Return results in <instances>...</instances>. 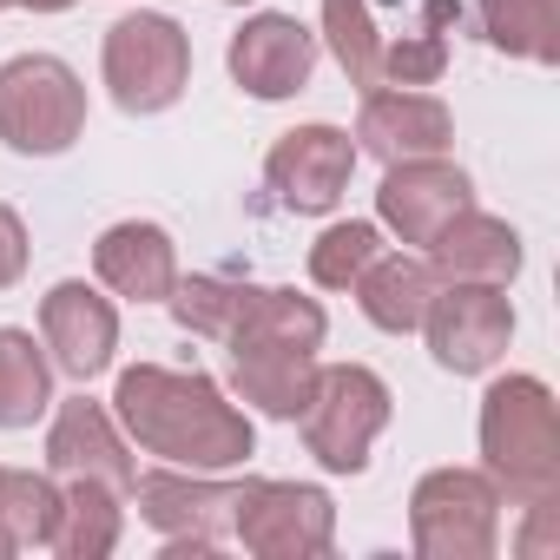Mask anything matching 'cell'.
Masks as SVG:
<instances>
[{
	"mask_svg": "<svg viewBox=\"0 0 560 560\" xmlns=\"http://www.w3.org/2000/svg\"><path fill=\"white\" fill-rule=\"evenodd\" d=\"M455 21V0H429L422 27L402 40H383V86H435L448 73V27Z\"/></svg>",
	"mask_w": 560,
	"mask_h": 560,
	"instance_id": "d4e9b609",
	"label": "cell"
},
{
	"mask_svg": "<svg viewBox=\"0 0 560 560\" xmlns=\"http://www.w3.org/2000/svg\"><path fill=\"white\" fill-rule=\"evenodd\" d=\"M54 527H60V488H54V475L0 468V534L14 540V553L54 547Z\"/></svg>",
	"mask_w": 560,
	"mask_h": 560,
	"instance_id": "cb8c5ba5",
	"label": "cell"
},
{
	"mask_svg": "<svg viewBox=\"0 0 560 560\" xmlns=\"http://www.w3.org/2000/svg\"><path fill=\"white\" fill-rule=\"evenodd\" d=\"M8 8H34V14H67L73 0H0V14H8Z\"/></svg>",
	"mask_w": 560,
	"mask_h": 560,
	"instance_id": "f1b7e54d",
	"label": "cell"
},
{
	"mask_svg": "<svg viewBox=\"0 0 560 560\" xmlns=\"http://www.w3.org/2000/svg\"><path fill=\"white\" fill-rule=\"evenodd\" d=\"M324 304L298 298V291H264L250 298V311L237 317V330L224 337L231 350V389L277 422H298L317 383V350H324Z\"/></svg>",
	"mask_w": 560,
	"mask_h": 560,
	"instance_id": "7a4b0ae2",
	"label": "cell"
},
{
	"mask_svg": "<svg viewBox=\"0 0 560 560\" xmlns=\"http://www.w3.org/2000/svg\"><path fill=\"white\" fill-rule=\"evenodd\" d=\"M100 73L119 113H165L191 80V40L172 14H119L106 27Z\"/></svg>",
	"mask_w": 560,
	"mask_h": 560,
	"instance_id": "52a82bcc",
	"label": "cell"
},
{
	"mask_svg": "<svg viewBox=\"0 0 560 560\" xmlns=\"http://www.w3.org/2000/svg\"><path fill=\"white\" fill-rule=\"evenodd\" d=\"M119 501L126 494L106 488V481H67L60 527H54V547L47 553H60V560H106L119 547V534H126V508Z\"/></svg>",
	"mask_w": 560,
	"mask_h": 560,
	"instance_id": "ffe728a7",
	"label": "cell"
},
{
	"mask_svg": "<svg viewBox=\"0 0 560 560\" xmlns=\"http://www.w3.org/2000/svg\"><path fill=\"white\" fill-rule=\"evenodd\" d=\"M231 540L257 560H317L337 547V501L317 481H244Z\"/></svg>",
	"mask_w": 560,
	"mask_h": 560,
	"instance_id": "ba28073f",
	"label": "cell"
},
{
	"mask_svg": "<svg viewBox=\"0 0 560 560\" xmlns=\"http://www.w3.org/2000/svg\"><path fill=\"white\" fill-rule=\"evenodd\" d=\"M455 145V113L435 93L416 86H370L357 113V152L402 165V159H435Z\"/></svg>",
	"mask_w": 560,
	"mask_h": 560,
	"instance_id": "5bb4252c",
	"label": "cell"
},
{
	"mask_svg": "<svg viewBox=\"0 0 560 560\" xmlns=\"http://www.w3.org/2000/svg\"><path fill=\"white\" fill-rule=\"evenodd\" d=\"M224 8H244V0H224Z\"/></svg>",
	"mask_w": 560,
	"mask_h": 560,
	"instance_id": "4dcf8cb0",
	"label": "cell"
},
{
	"mask_svg": "<svg viewBox=\"0 0 560 560\" xmlns=\"http://www.w3.org/2000/svg\"><path fill=\"white\" fill-rule=\"evenodd\" d=\"M429 270H435V284H494V291H508L521 277V231L508 218L468 205L429 237Z\"/></svg>",
	"mask_w": 560,
	"mask_h": 560,
	"instance_id": "e0dca14e",
	"label": "cell"
},
{
	"mask_svg": "<svg viewBox=\"0 0 560 560\" xmlns=\"http://www.w3.org/2000/svg\"><path fill=\"white\" fill-rule=\"evenodd\" d=\"M422 337L448 376H488L514 343V304L494 284H442L429 298Z\"/></svg>",
	"mask_w": 560,
	"mask_h": 560,
	"instance_id": "30bf717a",
	"label": "cell"
},
{
	"mask_svg": "<svg viewBox=\"0 0 560 560\" xmlns=\"http://www.w3.org/2000/svg\"><path fill=\"white\" fill-rule=\"evenodd\" d=\"M93 270H100V284L126 304H165L172 284H178V244L165 224L152 218H126L113 231H100L93 244Z\"/></svg>",
	"mask_w": 560,
	"mask_h": 560,
	"instance_id": "ac0fdd59",
	"label": "cell"
},
{
	"mask_svg": "<svg viewBox=\"0 0 560 560\" xmlns=\"http://www.w3.org/2000/svg\"><path fill=\"white\" fill-rule=\"evenodd\" d=\"M383 250V231L370 218H350V224H330L317 244H311V277L324 291H350L357 277L370 270V257Z\"/></svg>",
	"mask_w": 560,
	"mask_h": 560,
	"instance_id": "4316f807",
	"label": "cell"
},
{
	"mask_svg": "<svg viewBox=\"0 0 560 560\" xmlns=\"http://www.w3.org/2000/svg\"><path fill=\"white\" fill-rule=\"evenodd\" d=\"M8 553H14V540H8V534H0V560H8Z\"/></svg>",
	"mask_w": 560,
	"mask_h": 560,
	"instance_id": "f546056e",
	"label": "cell"
},
{
	"mask_svg": "<svg viewBox=\"0 0 560 560\" xmlns=\"http://www.w3.org/2000/svg\"><path fill=\"white\" fill-rule=\"evenodd\" d=\"M47 468H54L60 481H106V488H119V494H132V475H139V462H132V448H126L113 409L93 402V396H73V402L54 409Z\"/></svg>",
	"mask_w": 560,
	"mask_h": 560,
	"instance_id": "2e32d148",
	"label": "cell"
},
{
	"mask_svg": "<svg viewBox=\"0 0 560 560\" xmlns=\"http://www.w3.org/2000/svg\"><path fill=\"white\" fill-rule=\"evenodd\" d=\"M481 475L514 508L560 501V416L540 376H501L481 396Z\"/></svg>",
	"mask_w": 560,
	"mask_h": 560,
	"instance_id": "3957f363",
	"label": "cell"
},
{
	"mask_svg": "<svg viewBox=\"0 0 560 560\" xmlns=\"http://www.w3.org/2000/svg\"><path fill=\"white\" fill-rule=\"evenodd\" d=\"M350 172H357V139L343 126H298L270 145L264 159V185L277 191V205L298 211V218H324L343 205L350 191Z\"/></svg>",
	"mask_w": 560,
	"mask_h": 560,
	"instance_id": "8fae6325",
	"label": "cell"
},
{
	"mask_svg": "<svg viewBox=\"0 0 560 560\" xmlns=\"http://www.w3.org/2000/svg\"><path fill=\"white\" fill-rule=\"evenodd\" d=\"M324 40L357 93L383 86V34L370 21V0H324Z\"/></svg>",
	"mask_w": 560,
	"mask_h": 560,
	"instance_id": "484cf974",
	"label": "cell"
},
{
	"mask_svg": "<svg viewBox=\"0 0 560 560\" xmlns=\"http://www.w3.org/2000/svg\"><path fill=\"white\" fill-rule=\"evenodd\" d=\"M113 422L159 462L172 468H198V475H224L244 468L257 448V429L237 402H224V389L205 370H165V363H132L119 370L113 389Z\"/></svg>",
	"mask_w": 560,
	"mask_h": 560,
	"instance_id": "6da1fadb",
	"label": "cell"
},
{
	"mask_svg": "<svg viewBox=\"0 0 560 560\" xmlns=\"http://www.w3.org/2000/svg\"><path fill=\"white\" fill-rule=\"evenodd\" d=\"M237 488H244V481H211V475H198V468H172V462L132 475L139 521L165 540L172 560H191V553L205 560V553H218V540L231 534Z\"/></svg>",
	"mask_w": 560,
	"mask_h": 560,
	"instance_id": "9c48e42d",
	"label": "cell"
},
{
	"mask_svg": "<svg viewBox=\"0 0 560 560\" xmlns=\"http://www.w3.org/2000/svg\"><path fill=\"white\" fill-rule=\"evenodd\" d=\"M298 422H304V448L330 475H363L376 435L389 429V383L363 363H317V383Z\"/></svg>",
	"mask_w": 560,
	"mask_h": 560,
	"instance_id": "5b68a950",
	"label": "cell"
},
{
	"mask_svg": "<svg viewBox=\"0 0 560 560\" xmlns=\"http://www.w3.org/2000/svg\"><path fill=\"white\" fill-rule=\"evenodd\" d=\"M250 298H257V284H250V277H231V270H205V277H178L165 304H172L178 330L224 343V337L237 330V317L250 311Z\"/></svg>",
	"mask_w": 560,
	"mask_h": 560,
	"instance_id": "603a6c76",
	"label": "cell"
},
{
	"mask_svg": "<svg viewBox=\"0 0 560 560\" xmlns=\"http://www.w3.org/2000/svg\"><path fill=\"white\" fill-rule=\"evenodd\" d=\"M54 409V363L34 330H0V429H34Z\"/></svg>",
	"mask_w": 560,
	"mask_h": 560,
	"instance_id": "44dd1931",
	"label": "cell"
},
{
	"mask_svg": "<svg viewBox=\"0 0 560 560\" xmlns=\"http://www.w3.org/2000/svg\"><path fill=\"white\" fill-rule=\"evenodd\" d=\"M224 60H231V80L250 100H291L317 73V34L298 14H250L231 34V54Z\"/></svg>",
	"mask_w": 560,
	"mask_h": 560,
	"instance_id": "4fadbf2b",
	"label": "cell"
},
{
	"mask_svg": "<svg viewBox=\"0 0 560 560\" xmlns=\"http://www.w3.org/2000/svg\"><path fill=\"white\" fill-rule=\"evenodd\" d=\"M350 291H357V304H363V317H370L376 330L409 337V330H422L429 298H435L442 284H435L429 257H409V250H376V257H370V270L357 277Z\"/></svg>",
	"mask_w": 560,
	"mask_h": 560,
	"instance_id": "d6986e66",
	"label": "cell"
},
{
	"mask_svg": "<svg viewBox=\"0 0 560 560\" xmlns=\"http://www.w3.org/2000/svg\"><path fill=\"white\" fill-rule=\"evenodd\" d=\"M40 343L54 350L47 363L73 383H93L113 370V350H119V311L113 298H100L93 284H80V277H67V284H54L40 298Z\"/></svg>",
	"mask_w": 560,
	"mask_h": 560,
	"instance_id": "7c38bea8",
	"label": "cell"
},
{
	"mask_svg": "<svg viewBox=\"0 0 560 560\" xmlns=\"http://www.w3.org/2000/svg\"><path fill=\"white\" fill-rule=\"evenodd\" d=\"M86 132V86L60 54H21L0 67V145L21 159H60Z\"/></svg>",
	"mask_w": 560,
	"mask_h": 560,
	"instance_id": "277c9868",
	"label": "cell"
},
{
	"mask_svg": "<svg viewBox=\"0 0 560 560\" xmlns=\"http://www.w3.org/2000/svg\"><path fill=\"white\" fill-rule=\"evenodd\" d=\"M27 277V224L14 218V205H0V291Z\"/></svg>",
	"mask_w": 560,
	"mask_h": 560,
	"instance_id": "83f0119b",
	"label": "cell"
},
{
	"mask_svg": "<svg viewBox=\"0 0 560 560\" xmlns=\"http://www.w3.org/2000/svg\"><path fill=\"white\" fill-rule=\"evenodd\" d=\"M468 205H475V185H468V172L448 165L442 152H435V159H402V165H389L383 185H376V218H383L402 244H422V250H429V237H435L455 211H468Z\"/></svg>",
	"mask_w": 560,
	"mask_h": 560,
	"instance_id": "9a60e30c",
	"label": "cell"
},
{
	"mask_svg": "<svg viewBox=\"0 0 560 560\" xmlns=\"http://www.w3.org/2000/svg\"><path fill=\"white\" fill-rule=\"evenodd\" d=\"M409 547L422 560H488L501 547V488L481 468H429L409 494Z\"/></svg>",
	"mask_w": 560,
	"mask_h": 560,
	"instance_id": "8992f818",
	"label": "cell"
},
{
	"mask_svg": "<svg viewBox=\"0 0 560 560\" xmlns=\"http://www.w3.org/2000/svg\"><path fill=\"white\" fill-rule=\"evenodd\" d=\"M475 14H481L488 47L534 60V67L560 60V0H475Z\"/></svg>",
	"mask_w": 560,
	"mask_h": 560,
	"instance_id": "7402d4cb",
	"label": "cell"
}]
</instances>
